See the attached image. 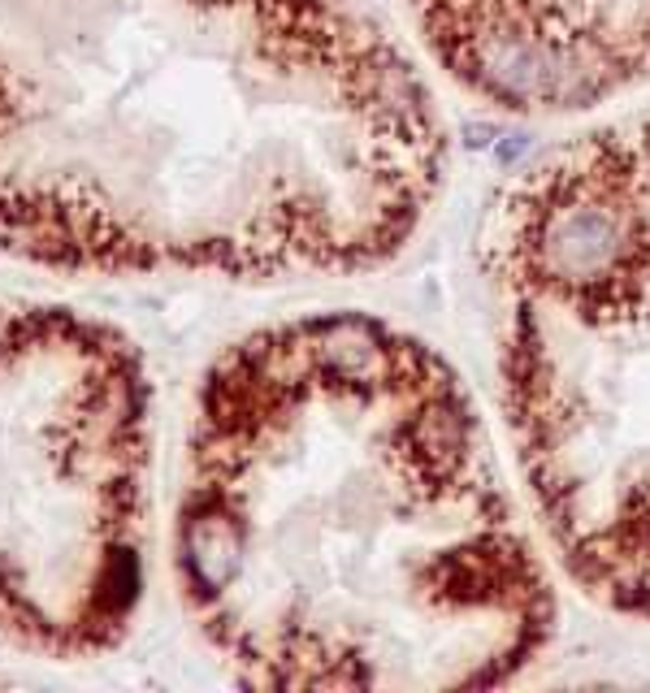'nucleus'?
Here are the masks:
<instances>
[{
  "mask_svg": "<svg viewBox=\"0 0 650 693\" xmlns=\"http://www.w3.org/2000/svg\"><path fill=\"white\" fill-rule=\"evenodd\" d=\"M542 529L460 373L361 313L208 373L183 576L256 685L494 690L551 646Z\"/></svg>",
  "mask_w": 650,
  "mask_h": 693,
  "instance_id": "1",
  "label": "nucleus"
},
{
  "mask_svg": "<svg viewBox=\"0 0 650 693\" xmlns=\"http://www.w3.org/2000/svg\"><path fill=\"white\" fill-rule=\"evenodd\" d=\"M499 390L551 560L650 620V118L508 187L490 221Z\"/></svg>",
  "mask_w": 650,
  "mask_h": 693,
  "instance_id": "2",
  "label": "nucleus"
}]
</instances>
